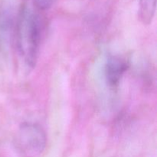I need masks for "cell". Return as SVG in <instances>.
I'll use <instances>...</instances> for the list:
<instances>
[{
  "label": "cell",
  "instance_id": "obj_1",
  "mask_svg": "<svg viewBox=\"0 0 157 157\" xmlns=\"http://www.w3.org/2000/svg\"><path fill=\"white\" fill-rule=\"evenodd\" d=\"M43 21L38 12L24 5L16 22V41L18 52L28 66L36 64L43 32Z\"/></svg>",
  "mask_w": 157,
  "mask_h": 157
},
{
  "label": "cell",
  "instance_id": "obj_2",
  "mask_svg": "<svg viewBox=\"0 0 157 157\" xmlns=\"http://www.w3.org/2000/svg\"><path fill=\"white\" fill-rule=\"evenodd\" d=\"M17 146L23 155L27 157H36L44 152L47 138L39 125L32 123L21 124L16 138Z\"/></svg>",
  "mask_w": 157,
  "mask_h": 157
},
{
  "label": "cell",
  "instance_id": "obj_3",
  "mask_svg": "<svg viewBox=\"0 0 157 157\" xmlns=\"http://www.w3.org/2000/svg\"><path fill=\"white\" fill-rule=\"evenodd\" d=\"M129 68L128 61L120 56H110L105 64V77L110 87H117Z\"/></svg>",
  "mask_w": 157,
  "mask_h": 157
},
{
  "label": "cell",
  "instance_id": "obj_4",
  "mask_svg": "<svg viewBox=\"0 0 157 157\" xmlns=\"http://www.w3.org/2000/svg\"><path fill=\"white\" fill-rule=\"evenodd\" d=\"M14 17L7 9L0 10V50L7 48L14 25Z\"/></svg>",
  "mask_w": 157,
  "mask_h": 157
},
{
  "label": "cell",
  "instance_id": "obj_5",
  "mask_svg": "<svg viewBox=\"0 0 157 157\" xmlns=\"http://www.w3.org/2000/svg\"><path fill=\"white\" fill-rule=\"evenodd\" d=\"M156 0H140L138 17L144 25H150L154 18Z\"/></svg>",
  "mask_w": 157,
  "mask_h": 157
},
{
  "label": "cell",
  "instance_id": "obj_6",
  "mask_svg": "<svg viewBox=\"0 0 157 157\" xmlns=\"http://www.w3.org/2000/svg\"><path fill=\"white\" fill-rule=\"evenodd\" d=\"M54 0H33L34 6L38 10L45 11L50 9L53 5Z\"/></svg>",
  "mask_w": 157,
  "mask_h": 157
}]
</instances>
